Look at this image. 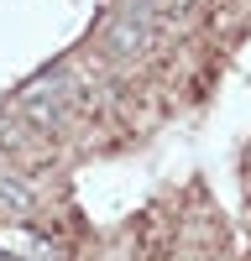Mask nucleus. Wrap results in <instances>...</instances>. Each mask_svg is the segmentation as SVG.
<instances>
[{"label":"nucleus","instance_id":"f257e3e1","mask_svg":"<svg viewBox=\"0 0 251 261\" xmlns=\"http://www.w3.org/2000/svg\"><path fill=\"white\" fill-rule=\"evenodd\" d=\"M157 27H152V16H146V6L141 0H131V6H110L105 11V21H99V53L105 58H115V63H136V58H146L157 47Z\"/></svg>","mask_w":251,"mask_h":261},{"label":"nucleus","instance_id":"f03ea898","mask_svg":"<svg viewBox=\"0 0 251 261\" xmlns=\"http://www.w3.org/2000/svg\"><path fill=\"white\" fill-rule=\"evenodd\" d=\"M0 220L6 225H37V188L16 172H0Z\"/></svg>","mask_w":251,"mask_h":261},{"label":"nucleus","instance_id":"7ed1b4c3","mask_svg":"<svg viewBox=\"0 0 251 261\" xmlns=\"http://www.w3.org/2000/svg\"><path fill=\"white\" fill-rule=\"evenodd\" d=\"M141 6H146V16H152L157 32H183L188 21H199L204 0H141Z\"/></svg>","mask_w":251,"mask_h":261}]
</instances>
